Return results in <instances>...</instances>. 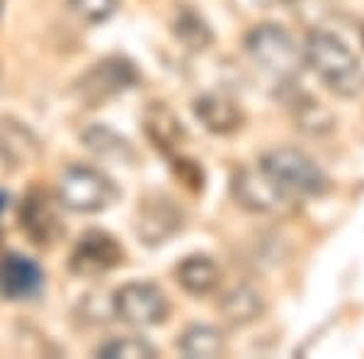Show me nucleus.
<instances>
[{
    "label": "nucleus",
    "instance_id": "nucleus-1",
    "mask_svg": "<svg viewBox=\"0 0 364 359\" xmlns=\"http://www.w3.org/2000/svg\"><path fill=\"white\" fill-rule=\"evenodd\" d=\"M304 61L338 97L355 100L364 92V66L360 56L336 34L323 29L311 32L304 46Z\"/></svg>",
    "mask_w": 364,
    "mask_h": 359
},
{
    "label": "nucleus",
    "instance_id": "nucleus-2",
    "mask_svg": "<svg viewBox=\"0 0 364 359\" xmlns=\"http://www.w3.org/2000/svg\"><path fill=\"white\" fill-rule=\"evenodd\" d=\"M257 166L294 202L309 197H323L331 190V178L326 175V170L301 149H291V146L272 149L260 158Z\"/></svg>",
    "mask_w": 364,
    "mask_h": 359
},
{
    "label": "nucleus",
    "instance_id": "nucleus-3",
    "mask_svg": "<svg viewBox=\"0 0 364 359\" xmlns=\"http://www.w3.org/2000/svg\"><path fill=\"white\" fill-rule=\"evenodd\" d=\"M245 51L257 66L274 80H279L282 85H294L304 63H306L296 39L274 22L252 27L245 34Z\"/></svg>",
    "mask_w": 364,
    "mask_h": 359
},
{
    "label": "nucleus",
    "instance_id": "nucleus-4",
    "mask_svg": "<svg viewBox=\"0 0 364 359\" xmlns=\"http://www.w3.org/2000/svg\"><path fill=\"white\" fill-rule=\"evenodd\" d=\"M58 197L63 207L75 214H97L112 207L119 190L112 178L90 166H70L58 182Z\"/></svg>",
    "mask_w": 364,
    "mask_h": 359
},
{
    "label": "nucleus",
    "instance_id": "nucleus-5",
    "mask_svg": "<svg viewBox=\"0 0 364 359\" xmlns=\"http://www.w3.org/2000/svg\"><path fill=\"white\" fill-rule=\"evenodd\" d=\"M139 83V70L129 58L107 56L102 61L92 63L75 83V95L85 107L95 109L107 105L109 100L127 92L129 87Z\"/></svg>",
    "mask_w": 364,
    "mask_h": 359
},
{
    "label": "nucleus",
    "instance_id": "nucleus-6",
    "mask_svg": "<svg viewBox=\"0 0 364 359\" xmlns=\"http://www.w3.org/2000/svg\"><path fill=\"white\" fill-rule=\"evenodd\" d=\"M182 228H185V211L170 194L151 192L139 202L134 231L149 248L168 243Z\"/></svg>",
    "mask_w": 364,
    "mask_h": 359
},
{
    "label": "nucleus",
    "instance_id": "nucleus-7",
    "mask_svg": "<svg viewBox=\"0 0 364 359\" xmlns=\"http://www.w3.org/2000/svg\"><path fill=\"white\" fill-rule=\"evenodd\" d=\"M114 314L129 326H161L170 316V301L161 286L151 282H129L114 294Z\"/></svg>",
    "mask_w": 364,
    "mask_h": 359
},
{
    "label": "nucleus",
    "instance_id": "nucleus-8",
    "mask_svg": "<svg viewBox=\"0 0 364 359\" xmlns=\"http://www.w3.org/2000/svg\"><path fill=\"white\" fill-rule=\"evenodd\" d=\"M231 194L240 207L252 214H282L296 204L262 173L260 166L240 168L231 180Z\"/></svg>",
    "mask_w": 364,
    "mask_h": 359
},
{
    "label": "nucleus",
    "instance_id": "nucleus-9",
    "mask_svg": "<svg viewBox=\"0 0 364 359\" xmlns=\"http://www.w3.org/2000/svg\"><path fill=\"white\" fill-rule=\"evenodd\" d=\"M20 228L37 248H51L63 238V226L54 199L44 190H29L20 204Z\"/></svg>",
    "mask_w": 364,
    "mask_h": 359
},
{
    "label": "nucleus",
    "instance_id": "nucleus-10",
    "mask_svg": "<svg viewBox=\"0 0 364 359\" xmlns=\"http://www.w3.org/2000/svg\"><path fill=\"white\" fill-rule=\"evenodd\" d=\"M124 262V248L107 231H87L70 252L68 267L78 277H97Z\"/></svg>",
    "mask_w": 364,
    "mask_h": 359
},
{
    "label": "nucleus",
    "instance_id": "nucleus-11",
    "mask_svg": "<svg viewBox=\"0 0 364 359\" xmlns=\"http://www.w3.org/2000/svg\"><path fill=\"white\" fill-rule=\"evenodd\" d=\"M42 158V141L22 122L5 117L0 119V163L8 170L29 168Z\"/></svg>",
    "mask_w": 364,
    "mask_h": 359
},
{
    "label": "nucleus",
    "instance_id": "nucleus-12",
    "mask_svg": "<svg viewBox=\"0 0 364 359\" xmlns=\"http://www.w3.org/2000/svg\"><path fill=\"white\" fill-rule=\"evenodd\" d=\"M44 289V272L34 260L10 252L0 260V294L10 301L34 299Z\"/></svg>",
    "mask_w": 364,
    "mask_h": 359
},
{
    "label": "nucleus",
    "instance_id": "nucleus-13",
    "mask_svg": "<svg viewBox=\"0 0 364 359\" xmlns=\"http://www.w3.org/2000/svg\"><path fill=\"white\" fill-rule=\"evenodd\" d=\"M144 132L151 144H154V149L168 158L178 156L180 146L187 139V132L182 127L180 117L166 102H151L144 109Z\"/></svg>",
    "mask_w": 364,
    "mask_h": 359
},
{
    "label": "nucleus",
    "instance_id": "nucleus-14",
    "mask_svg": "<svg viewBox=\"0 0 364 359\" xmlns=\"http://www.w3.org/2000/svg\"><path fill=\"white\" fill-rule=\"evenodd\" d=\"M192 112L199 119L207 132L211 134H233L243 127L245 114L243 109L238 107V102L233 97L224 95V92H204L195 100L192 105Z\"/></svg>",
    "mask_w": 364,
    "mask_h": 359
},
{
    "label": "nucleus",
    "instance_id": "nucleus-15",
    "mask_svg": "<svg viewBox=\"0 0 364 359\" xmlns=\"http://www.w3.org/2000/svg\"><path fill=\"white\" fill-rule=\"evenodd\" d=\"M219 311L224 321L233 328H243L255 323L257 318L265 314V299L262 294L250 284H238L224 294L219 304Z\"/></svg>",
    "mask_w": 364,
    "mask_h": 359
},
{
    "label": "nucleus",
    "instance_id": "nucleus-16",
    "mask_svg": "<svg viewBox=\"0 0 364 359\" xmlns=\"http://www.w3.org/2000/svg\"><path fill=\"white\" fill-rule=\"evenodd\" d=\"M175 277H178V284L187 294H192V296H207V294H211L219 286L221 269L209 255H190L178 264Z\"/></svg>",
    "mask_w": 364,
    "mask_h": 359
},
{
    "label": "nucleus",
    "instance_id": "nucleus-17",
    "mask_svg": "<svg viewBox=\"0 0 364 359\" xmlns=\"http://www.w3.org/2000/svg\"><path fill=\"white\" fill-rule=\"evenodd\" d=\"M83 141H85L87 149L95 153V156L105 158V161L127 163V166H132V163L136 161V151H134V146L129 144L124 136L114 134L112 129H107V127L95 124L90 129H85Z\"/></svg>",
    "mask_w": 364,
    "mask_h": 359
},
{
    "label": "nucleus",
    "instance_id": "nucleus-18",
    "mask_svg": "<svg viewBox=\"0 0 364 359\" xmlns=\"http://www.w3.org/2000/svg\"><path fill=\"white\" fill-rule=\"evenodd\" d=\"M173 34L190 51H204L214 44V32L207 25V20L197 10H192L190 5L178 8V13L173 17Z\"/></svg>",
    "mask_w": 364,
    "mask_h": 359
},
{
    "label": "nucleus",
    "instance_id": "nucleus-19",
    "mask_svg": "<svg viewBox=\"0 0 364 359\" xmlns=\"http://www.w3.org/2000/svg\"><path fill=\"white\" fill-rule=\"evenodd\" d=\"M289 107L291 117H294V124L301 132L311 134V136H323V134L336 129L333 112L326 109L318 100H314L311 95H296L294 100H289Z\"/></svg>",
    "mask_w": 364,
    "mask_h": 359
},
{
    "label": "nucleus",
    "instance_id": "nucleus-20",
    "mask_svg": "<svg viewBox=\"0 0 364 359\" xmlns=\"http://www.w3.org/2000/svg\"><path fill=\"white\" fill-rule=\"evenodd\" d=\"M178 347L190 359H214L226 355V338L211 326H192L182 333Z\"/></svg>",
    "mask_w": 364,
    "mask_h": 359
},
{
    "label": "nucleus",
    "instance_id": "nucleus-21",
    "mask_svg": "<svg viewBox=\"0 0 364 359\" xmlns=\"http://www.w3.org/2000/svg\"><path fill=\"white\" fill-rule=\"evenodd\" d=\"M156 355V347L144 338H114L97 347V357L105 359H154Z\"/></svg>",
    "mask_w": 364,
    "mask_h": 359
},
{
    "label": "nucleus",
    "instance_id": "nucleus-22",
    "mask_svg": "<svg viewBox=\"0 0 364 359\" xmlns=\"http://www.w3.org/2000/svg\"><path fill=\"white\" fill-rule=\"evenodd\" d=\"M68 5L87 25H100V22H107L117 13L119 0H68Z\"/></svg>",
    "mask_w": 364,
    "mask_h": 359
},
{
    "label": "nucleus",
    "instance_id": "nucleus-23",
    "mask_svg": "<svg viewBox=\"0 0 364 359\" xmlns=\"http://www.w3.org/2000/svg\"><path fill=\"white\" fill-rule=\"evenodd\" d=\"M173 168H175V175H178L185 187H190L192 192L204 190V170L197 161H190V158H182V156L180 158L173 156Z\"/></svg>",
    "mask_w": 364,
    "mask_h": 359
},
{
    "label": "nucleus",
    "instance_id": "nucleus-24",
    "mask_svg": "<svg viewBox=\"0 0 364 359\" xmlns=\"http://www.w3.org/2000/svg\"><path fill=\"white\" fill-rule=\"evenodd\" d=\"M5 209H8V194L0 192V214H3Z\"/></svg>",
    "mask_w": 364,
    "mask_h": 359
},
{
    "label": "nucleus",
    "instance_id": "nucleus-25",
    "mask_svg": "<svg viewBox=\"0 0 364 359\" xmlns=\"http://www.w3.org/2000/svg\"><path fill=\"white\" fill-rule=\"evenodd\" d=\"M274 3H296V0H274Z\"/></svg>",
    "mask_w": 364,
    "mask_h": 359
},
{
    "label": "nucleus",
    "instance_id": "nucleus-26",
    "mask_svg": "<svg viewBox=\"0 0 364 359\" xmlns=\"http://www.w3.org/2000/svg\"><path fill=\"white\" fill-rule=\"evenodd\" d=\"M0 8H3V0H0Z\"/></svg>",
    "mask_w": 364,
    "mask_h": 359
}]
</instances>
